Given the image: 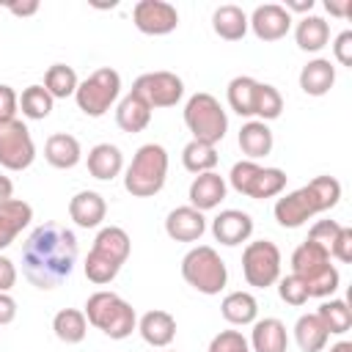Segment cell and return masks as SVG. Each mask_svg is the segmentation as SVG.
I'll list each match as a JSON object with an SVG mask.
<instances>
[{
	"mask_svg": "<svg viewBox=\"0 0 352 352\" xmlns=\"http://www.w3.org/2000/svg\"><path fill=\"white\" fill-rule=\"evenodd\" d=\"M289 14L292 11H305V14H311V8H314V0H286V6H283Z\"/></svg>",
	"mask_w": 352,
	"mask_h": 352,
	"instance_id": "50",
	"label": "cell"
},
{
	"mask_svg": "<svg viewBox=\"0 0 352 352\" xmlns=\"http://www.w3.org/2000/svg\"><path fill=\"white\" fill-rule=\"evenodd\" d=\"M52 104L55 99L47 94L44 85H28L19 96V107H22V116L25 118H33V121H41L52 113Z\"/></svg>",
	"mask_w": 352,
	"mask_h": 352,
	"instance_id": "37",
	"label": "cell"
},
{
	"mask_svg": "<svg viewBox=\"0 0 352 352\" xmlns=\"http://www.w3.org/2000/svg\"><path fill=\"white\" fill-rule=\"evenodd\" d=\"M248 28L258 41H278L292 30V14L280 3H264L253 8V14L248 16Z\"/></svg>",
	"mask_w": 352,
	"mask_h": 352,
	"instance_id": "15",
	"label": "cell"
},
{
	"mask_svg": "<svg viewBox=\"0 0 352 352\" xmlns=\"http://www.w3.org/2000/svg\"><path fill=\"white\" fill-rule=\"evenodd\" d=\"M338 201H341V182L336 176H316L305 187L280 195L272 206V214L278 226L300 228L305 220H311L319 212L333 209Z\"/></svg>",
	"mask_w": 352,
	"mask_h": 352,
	"instance_id": "2",
	"label": "cell"
},
{
	"mask_svg": "<svg viewBox=\"0 0 352 352\" xmlns=\"http://www.w3.org/2000/svg\"><path fill=\"white\" fill-rule=\"evenodd\" d=\"M8 11L16 14V16H30V14L38 11V3H36V0H30V3H11Z\"/></svg>",
	"mask_w": 352,
	"mask_h": 352,
	"instance_id": "48",
	"label": "cell"
},
{
	"mask_svg": "<svg viewBox=\"0 0 352 352\" xmlns=\"http://www.w3.org/2000/svg\"><path fill=\"white\" fill-rule=\"evenodd\" d=\"M124 170V154L113 143H96L88 151V173L99 182H110Z\"/></svg>",
	"mask_w": 352,
	"mask_h": 352,
	"instance_id": "24",
	"label": "cell"
},
{
	"mask_svg": "<svg viewBox=\"0 0 352 352\" xmlns=\"http://www.w3.org/2000/svg\"><path fill=\"white\" fill-rule=\"evenodd\" d=\"M338 231H341V223H338V220H319V223H314V226H311L308 239H311V242H316L319 248H324V250L330 253V245L336 242Z\"/></svg>",
	"mask_w": 352,
	"mask_h": 352,
	"instance_id": "41",
	"label": "cell"
},
{
	"mask_svg": "<svg viewBox=\"0 0 352 352\" xmlns=\"http://www.w3.org/2000/svg\"><path fill=\"white\" fill-rule=\"evenodd\" d=\"M182 278L201 294H220L228 283V267L212 245H195L182 258Z\"/></svg>",
	"mask_w": 352,
	"mask_h": 352,
	"instance_id": "7",
	"label": "cell"
},
{
	"mask_svg": "<svg viewBox=\"0 0 352 352\" xmlns=\"http://www.w3.org/2000/svg\"><path fill=\"white\" fill-rule=\"evenodd\" d=\"M226 190H228L226 179H223L220 173L209 170V173H198V176L192 179L187 198H190V206H192V209L209 212V209L220 206V201L226 198Z\"/></svg>",
	"mask_w": 352,
	"mask_h": 352,
	"instance_id": "19",
	"label": "cell"
},
{
	"mask_svg": "<svg viewBox=\"0 0 352 352\" xmlns=\"http://www.w3.org/2000/svg\"><path fill=\"white\" fill-rule=\"evenodd\" d=\"M80 80H77V72L66 63H52L44 74V88L52 99H66V96H74Z\"/></svg>",
	"mask_w": 352,
	"mask_h": 352,
	"instance_id": "35",
	"label": "cell"
},
{
	"mask_svg": "<svg viewBox=\"0 0 352 352\" xmlns=\"http://www.w3.org/2000/svg\"><path fill=\"white\" fill-rule=\"evenodd\" d=\"M148 121H151V107L138 94L129 91L118 102V107H116V124H118V129L135 135V132H143L148 126Z\"/></svg>",
	"mask_w": 352,
	"mask_h": 352,
	"instance_id": "28",
	"label": "cell"
},
{
	"mask_svg": "<svg viewBox=\"0 0 352 352\" xmlns=\"http://www.w3.org/2000/svg\"><path fill=\"white\" fill-rule=\"evenodd\" d=\"M283 113V96L275 85L270 82H258V94H256V110L253 116H258V121H275Z\"/></svg>",
	"mask_w": 352,
	"mask_h": 352,
	"instance_id": "38",
	"label": "cell"
},
{
	"mask_svg": "<svg viewBox=\"0 0 352 352\" xmlns=\"http://www.w3.org/2000/svg\"><path fill=\"white\" fill-rule=\"evenodd\" d=\"M16 283V267L11 258L0 256V292H11Z\"/></svg>",
	"mask_w": 352,
	"mask_h": 352,
	"instance_id": "45",
	"label": "cell"
},
{
	"mask_svg": "<svg viewBox=\"0 0 352 352\" xmlns=\"http://www.w3.org/2000/svg\"><path fill=\"white\" fill-rule=\"evenodd\" d=\"M330 352H352V341H338L330 346Z\"/></svg>",
	"mask_w": 352,
	"mask_h": 352,
	"instance_id": "51",
	"label": "cell"
},
{
	"mask_svg": "<svg viewBox=\"0 0 352 352\" xmlns=\"http://www.w3.org/2000/svg\"><path fill=\"white\" fill-rule=\"evenodd\" d=\"M278 294H280V300L286 302V305H294V308H300V305H305L308 302V289H305V283L297 278V275H283V278H278Z\"/></svg>",
	"mask_w": 352,
	"mask_h": 352,
	"instance_id": "39",
	"label": "cell"
},
{
	"mask_svg": "<svg viewBox=\"0 0 352 352\" xmlns=\"http://www.w3.org/2000/svg\"><path fill=\"white\" fill-rule=\"evenodd\" d=\"M44 160L58 168V170H69L74 168L80 160H82V148H80V140L69 132H55L47 138L44 143Z\"/></svg>",
	"mask_w": 352,
	"mask_h": 352,
	"instance_id": "23",
	"label": "cell"
},
{
	"mask_svg": "<svg viewBox=\"0 0 352 352\" xmlns=\"http://www.w3.org/2000/svg\"><path fill=\"white\" fill-rule=\"evenodd\" d=\"M88 324H94L96 330H102L107 338H126L132 336V330H138V314L135 308L116 292H107V289H99L94 292L88 300H85V308H82Z\"/></svg>",
	"mask_w": 352,
	"mask_h": 352,
	"instance_id": "5",
	"label": "cell"
},
{
	"mask_svg": "<svg viewBox=\"0 0 352 352\" xmlns=\"http://www.w3.org/2000/svg\"><path fill=\"white\" fill-rule=\"evenodd\" d=\"M184 124L192 132V140H201L209 146H217L228 132V116H226L223 104L206 91H198L187 99Z\"/></svg>",
	"mask_w": 352,
	"mask_h": 352,
	"instance_id": "8",
	"label": "cell"
},
{
	"mask_svg": "<svg viewBox=\"0 0 352 352\" xmlns=\"http://www.w3.org/2000/svg\"><path fill=\"white\" fill-rule=\"evenodd\" d=\"M336 85V66L327 58H314L300 69V88L308 96H324Z\"/></svg>",
	"mask_w": 352,
	"mask_h": 352,
	"instance_id": "25",
	"label": "cell"
},
{
	"mask_svg": "<svg viewBox=\"0 0 352 352\" xmlns=\"http://www.w3.org/2000/svg\"><path fill=\"white\" fill-rule=\"evenodd\" d=\"M248 344H250V352H286L289 349L286 324L280 319H275V316L256 319Z\"/></svg>",
	"mask_w": 352,
	"mask_h": 352,
	"instance_id": "20",
	"label": "cell"
},
{
	"mask_svg": "<svg viewBox=\"0 0 352 352\" xmlns=\"http://www.w3.org/2000/svg\"><path fill=\"white\" fill-rule=\"evenodd\" d=\"M256 94H258V80L248 77V74H239L228 82V104L236 116H245L250 118L253 110H256Z\"/></svg>",
	"mask_w": 352,
	"mask_h": 352,
	"instance_id": "32",
	"label": "cell"
},
{
	"mask_svg": "<svg viewBox=\"0 0 352 352\" xmlns=\"http://www.w3.org/2000/svg\"><path fill=\"white\" fill-rule=\"evenodd\" d=\"M217 148L209 146V143H201V140H190L184 148H182V165L190 170V173H209L214 170L217 165Z\"/></svg>",
	"mask_w": 352,
	"mask_h": 352,
	"instance_id": "36",
	"label": "cell"
},
{
	"mask_svg": "<svg viewBox=\"0 0 352 352\" xmlns=\"http://www.w3.org/2000/svg\"><path fill=\"white\" fill-rule=\"evenodd\" d=\"M168 179V151L160 143H146L135 151L124 170V190L132 198H151L165 187Z\"/></svg>",
	"mask_w": 352,
	"mask_h": 352,
	"instance_id": "6",
	"label": "cell"
},
{
	"mask_svg": "<svg viewBox=\"0 0 352 352\" xmlns=\"http://www.w3.org/2000/svg\"><path fill=\"white\" fill-rule=\"evenodd\" d=\"M250 234H253V217L242 209H223L212 220V236L226 248H236L248 242Z\"/></svg>",
	"mask_w": 352,
	"mask_h": 352,
	"instance_id": "16",
	"label": "cell"
},
{
	"mask_svg": "<svg viewBox=\"0 0 352 352\" xmlns=\"http://www.w3.org/2000/svg\"><path fill=\"white\" fill-rule=\"evenodd\" d=\"M16 110H19V96L11 85L0 82V124L6 121H14L16 118Z\"/></svg>",
	"mask_w": 352,
	"mask_h": 352,
	"instance_id": "43",
	"label": "cell"
},
{
	"mask_svg": "<svg viewBox=\"0 0 352 352\" xmlns=\"http://www.w3.org/2000/svg\"><path fill=\"white\" fill-rule=\"evenodd\" d=\"M292 275H297L305 283L308 297H330V294H336V289L341 283L336 264H330V253L311 239H305L302 245L294 248Z\"/></svg>",
	"mask_w": 352,
	"mask_h": 352,
	"instance_id": "4",
	"label": "cell"
},
{
	"mask_svg": "<svg viewBox=\"0 0 352 352\" xmlns=\"http://www.w3.org/2000/svg\"><path fill=\"white\" fill-rule=\"evenodd\" d=\"M228 184L239 195L264 201V198H275L286 190V173L280 168H264L253 160H239V162H234V168L228 173Z\"/></svg>",
	"mask_w": 352,
	"mask_h": 352,
	"instance_id": "9",
	"label": "cell"
},
{
	"mask_svg": "<svg viewBox=\"0 0 352 352\" xmlns=\"http://www.w3.org/2000/svg\"><path fill=\"white\" fill-rule=\"evenodd\" d=\"M118 96H121V74H118L116 69H110V66H102V69L91 72V74L77 85V91H74L77 107H80L85 116H91V118L104 116V113L116 104Z\"/></svg>",
	"mask_w": 352,
	"mask_h": 352,
	"instance_id": "10",
	"label": "cell"
},
{
	"mask_svg": "<svg viewBox=\"0 0 352 352\" xmlns=\"http://www.w3.org/2000/svg\"><path fill=\"white\" fill-rule=\"evenodd\" d=\"M204 231H206V217H204V212L192 209L190 204L170 209L165 217V234L173 242H198L204 236Z\"/></svg>",
	"mask_w": 352,
	"mask_h": 352,
	"instance_id": "17",
	"label": "cell"
},
{
	"mask_svg": "<svg viewBox=\"0 0 352 352\" xmlns=\"http://www.w3.org/2000/svg\"><path fill=\"white\" fill-rule=\"evenodd\" d=\"M52 330L63 344H80L88 333V319L77 308H60L52 316Z\"/></svg>",
	"mask_w": 352,
	"mask_h": 352,
	"instance_id": "33",
	"label": "cell"
},
{
	"mask_svg": "<svg viewBox=\"0 0 352 352\" xmlns=\"http://www.w3.org/2000/svg\"><path fill=\"white\" fill-rule=\"evenodd\" d=\"M33 220V206L22 198H11L6 204H0V250H6L19 234L22 228H28Z\"/></svg>",
	"mask_w": 352,
	"mask_h": 352,
	"instance_id": "21",
	"label": "cell"
},
{
	"mask_svg": "<svg viewBox=\"0 0 352 352\" xmlns=\"http://www.w3.org/2000/svg\"><path fill=\"white\" fill-rule=\"evenodd\" d=\"M330 258H338L341 264L352 261V228L349 226H341L336 242L330 245Z\"/></svg>",
	"mask_w": 352,
	"mask_h": 352,
	"instance_id": "42",
	"label": "cell"
},
{
	"mask_svg": "<svg viewBox=\"0 0 352 352\" xmlns=\"http://www.w3.org/2000/svg\"><path fill=\"white\" fill-rule=\"evenodd\" d=\"M330 333L324 330V324L319 322L316 314H302L294 322V341L302 352H322L327 346Z\"/></svg>",
	"mask_w": 352,
	"mask_h": 352,
	"instance_id": "31",
	"label": "cell"
},
{
	"mask_svg": "<svg viewBox=\"0 0 352 352\" xmlns=\"http://www.w3.org/2000/svg\"><path fill=\"white\" fill-rule=\"evenodd\" d=\"M324 8H327L333 16H349V11H352V0H344V3H336V0H324Z\"/></svg>",
	"mask_w": 352,
	"mask_h": 352,
	"instance_id": "47",
	"label": "cell"
},
{
	"mask_svg": "<svg viewBox=\"0 0 352 352\" xmlns=\"http://www.w3.org/2000/svg\"><path fill=\"white\" fill-rule=\"evenodd\" d=\"M294 41L302 52H319L330 41V25L316 14H305L294 28Z\"/></svg>",
	"mask_w": 352,
	"mask_h": 352,
	"instance_id": "30",
	"label": "cell"
},
{
	"mask_svg": "<svg viewBox=\"0 0 352 352\" xmlns=\"http://www.w3.org/2000/svg\"><path fill=\"white\" fill-rule=\"evenodd\" d=\"M132 22L146 36H168L179 25V11L165 0H138L132 8Z\"/></svg>",
	"mask_w": 352,
	"mask_h": 352,
	"instance_id": "14",
	"label": "cell"
},
{
	"mask_svg": "<svg viewBox=\"0 0 352 352\" xmlns=\"http://www.w3.org/2000/svg\"><path fill=\"white\" fill-rule=\"evenodd\" d=\"M212 30L223 41H239L248 33V14L239 6H234V3L217 6L214 14H212Z\"/></svg>",
	"mask_w": 352,
	"mask_h": 352,
	"instance_id": "27",
	"label": "cell"
},
{
	"mask_svg": "<svg viewBox=\"0 0 352 352\" xmlns=\"http://www.w3.org/2000/svg\"><path fill=\"white\" fill-rule=\"evenodd\" d=\"M165 352H170V349H165Z\"/></svg>",
	"mask_w": 352,
	"mask_h": 352,
	"instance_id": "52",
	"label": "cell"
},
{
	"mask_svg": "<svg viewBox=\"0 0 352 352\" xmlns=\"http://www.w3.org/2000/svg\"><path fill=\"white\" fill-rule=\"evenodd\" d=\"M138 330H140V338L148 346L165 349L176 338V319H173V314H168L162 308H154V311H146L138 319Z\"/></svg>",
	"mask_w": 352,
	"mask_h": 352,
	"instance_id": "18",
	"label": "cell"
},
{
	"mask_svg": "<svg viewBox=\"0 0 352 352\" xmlns=\"http://www.w3.org/2000/svg\"><path fill=\"white\" fill-rule=\"evenodd\" d=\"M242 275L248 286L256 289H270L280 278V250L270 239H256L248 242L242 250Z\"/></svg>",
	"mask_w": 352,
	"mask_h": 352,
	"instance_id": "11",
	"label": "cell"
},
{
	"mask_svg": "<svg viewBox=\"0 0 352 352\" xmlns=\"http://www.w3.org/2000/svg\"><path fill=\"white\" fill-rule=\"evenodd\" d=\"M132 94H138L151 110L173 107L184 96V82L173 72H146L132 82Z\"/></svg>",
	"mask_w": 352,
	"mask_h": 352,
	"instance_id": "13",
	"label": "cell"
},
{
	"mask_svg": "<svg viewBox=\"0 0 352 352\" xmlns=\"http://www.w3.org/2000/svg\"><path fill=\"white\" fill-rule=\"evenodd\" d=\"M319 322L324 324V330L330 336H344L352 327V308L346 305V300H327L316 308Z\"/></svg>",
	"mask_w": 352,
	"mask_h": 352,
	"instance_id": "34",
	"label": "cell"
},
{
	"mask_svg": "<svg viewBox=\"0 0 352 352\" xmlns=\"http://www.w3.org/2000/svg\"><path fill=\"white\" fill-rule=\"evenodd\" d=\"M36 160V143L25 121L14 118L0 124V165L6 170H25Z\"/></svg>",
	"mask_w": 352,
	"mask_h": 352,
	"instance_id": "12",
	"label": "cell"
},
{
	"mask_svg": "<svg viewBox=\"0 0 352 352\" xmlns=\"http://www.w3.org/2000/svg\"><path fill=\"white\" fill-rule=\"evenodd\" d=\"M209 352H250V344L239 330H220L209 341Z\"/></svg>",
	"mask_w": 352,
	"mask_h": 352,
	"instance_id": "40",
	"label": "cell"
},
{
	"mask_svg": "<svg viewBox=\"0 0 352 352\" xmlns=\"http://www.w3.org/2000/svg\"><path fill=\"white\" fill-rule=\"evenodd\" d=\"M333 55L341 66H352V30H341L333 41Z\"/></svg>",
	"mask_w": 352,
	"mask_h": 352,
	"instance_id": "44",
	"label": "cell"
},
{
	"mask_svg": "<svg viewBox=\"0 0 352 352\" xmlns=\"http://www.w3.org/2000/svg\"><path fill=\"white\" fill-rule=\"evenodd\" d=\"M129 250H132V239L121 226L99 228V234H96V239H94V245L88 250V258L82 264L85 278L91 283H96V286L110 283L121 272L124 261L129 258Z\"/></svg>",
	"mask_w": 352,
	"mask_h": 352,
	"instance_id": "3",
	"label": "cell"
},
{
	"mask_svg": "<svg viewBox=\"0 0 352 352\" xmlns=\"http://www.w3.org/2000/svg\"><path fill=\"white\" fill-rule=\"evenodd\" d=\"M14 316H16V302H14V297H11L8 292H0V324L14 322Z\"/></svg>",
	"mask_w": 352,
	"mask_h": 352,
	"instance_id": "46",
	"label": "cell"
},
{
	"mask_svg": "<svg viewBox=\"0 0 352 352\" xmlns=\"http://www.w3.org/2000/svg\"><path fill=\"white\" fill-rule=\"evenodd\" d=\"M272 129L264 124V121H245L242 129H239V148L248 160H258V157H267L272 151Z\"/></svg>",
	"mask_w": 352,
	"mask_h": 352,
	"instance_id": "29",
	"label": "cell"
},
{
	"mask_svg": "<svg viewBox=\"0 0 352 352\" xmlns=\"http://www.w3.org/2000/svg\"><path fill=\"white\" fill-rule=\"evenodd\" d=\"M107 214V204L99 192L94 190H80L72 201H69V217L80 226V228H96L102 226Z\"/></svg>",
	"mask_w": 352,
	"mask_h": 352,
	"instance_id": "22",
	"label": "cell"
},
{
	"mask_svg": "<svg viewBox=\"0 0 352 352\" xmlns=\"http://www.w3.org/2000/svg\"><path fill=\"white\" fill-rule=\"evenodd\" d=\"M11 198H14V182L0 173V204H6V201H11Z\"/></svg>",
	"mask_w": 352,
	"mask_h": 352,
	"instance_id": "49",
	"label": "cell"
},
{
	"mask_svg": "<svg viewBox=\"0 0 352 352\" xmlns=\"http://www.w3.org/2000/svg\"><path fill=\"white\" fill-rule=\"evenodd\" d=\"M220 314L228 324L245 327L258 319V300L250 292H228L220 302Z\"/></svg>",
	"mask_w": 352,
	"mask_h": 352,
	"instance_id": "26",
	"label": "cell"
},
{
	"mask_svg": "<svg viewBox=\"0 0 352 352\" xmlns=\"http://www.w3.org/2000/svg\"><path fill=\"white\" fill-rule=\"evenodd\" d=\"M77 264V236L60 223H44L22 245V275L36 289L60 286Z\"/></svg>",
	"mask_w": 352,
	"mask_h": 352,
	"instance_id": "1",
	"label": "cell"
}]
</instances>
